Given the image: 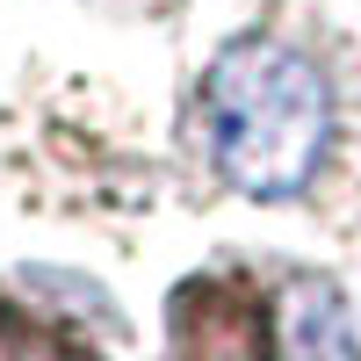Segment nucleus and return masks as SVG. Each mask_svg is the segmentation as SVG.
I'll use <instances>...</instances> for the list:
<instances>
[{
  "label": "nucleus",
  "instance_id": "f03ea898",
  "mask_svg": "<svg viewBox=\"0 0 361 361\" xmlns=\"http://www.w3.org/2000/svg\"><path fill=\"white\" fill-rule=\"evenodd\" d=\"M282 354H289V361H361L354 311H347L340 282L296 275V282L282 289Z\"/></svg>",
  "mask_w": 361,
  "mask_h": 361
},
{
  "label": "nucleus",
  "instance_id": "f257e3e1",
  "mask_svg": "<svg viewBox=\"0 0 361 361\" xmlns=\"http://www.w3.org/2000/svg\"><path fill=\"white\" fill-rule=\"evenodd\" d=\"M202 137L238 195H260V202L296 195L318 173L325 137H333L325 73L275 37L231 44L202 80Z\"/></svg>",
  "mask_w": 361,
  "mask_h": 361
},
{
  "label": "nucleus",
  "instance_id": "7ed1b4c3",
  "mask_svg": "<svg viewBox=\"0 0 361 361\" xmlns=\"http://www.w3.org/2000/svg\"><path fill=\"white\" fill-rule=\"evenodd\" d=\"M0 361H73V347H58L51 333H37L22 318H0Z\"/></svg>",
  "mask_w": 361,
  "mask_h": 361
}]
</instances>
